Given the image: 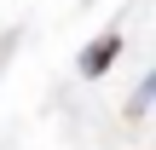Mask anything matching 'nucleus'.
Listing matches in <instances>:
<instances>
[{
	"label": "nucleus",
	"mask_w": 156,
	"mask_h": 150,
	"mask_svg": "<svg viewBox=\"0 0 156 150\" xmlns=\"http://www.w3.org/2000/svg\"><path fill=\"white\" fill-rule=\"evenodd\" d=\"M116 58H122V35H98V40L81 52V75H104Z\"/></svg>",
	"instance_id": "f257e3e1"
}]
</instances>
